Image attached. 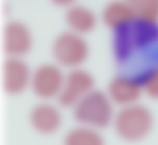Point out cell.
I'll use <instances>...</instances> for the list:
<instances>
[{
    "label": "cell",
    "mask_w": 158,
    "mask_h": 145,
    "mask_svg": "<svg viewBox=\"0 0 158 145\" xmlns=\"http://www.w3.org/2000/svg\"><path fill=\"white\" fill-rule=\"evenodd\" d=\"M113 127L116 134L128 142H137L148 136L154 125L149 108L139 103L122 107L114 115Z\"/></svg>",
    "instance_id": "1"
},
{
    "label": "cell",
    "mask_w": 158,
    "mask_h": 145,
    "mask_svg": "<svg viewBox=\"0 0 158 145\" xmlns=\"http://www.w3.org/2000/svg\"><path fill=\"white\" fill-rule=\"evenodd\" d=\"M113 105L106 93L93 89L73 107V119L81 126L104 129L113 123Z\"/></svg>",
    "instance_id": "2"
},
{
    "label": "cell",
    "mask_w": 158,
    "mask_h": 145,
    "mask_svg": "<svg viewBox=\"0 0 158 145\" xmlns=\"http://www.w3.org/2000/svg\"><path fill=\"white\" fill-rule=\"evenodd\" d=\"M51 53L59 66L73 69L79 68L86 60L89 49L81 35L69 31L60 34L55 39Z\"/></svg>",
    "instance_id": "3"
},
{
    "label": "cell",
    "mask_w": 158,
    "mask_h": 145,
    "mask_svg": "<svg viewBox=\"0 0 158 145\" xmlns=\"http://www.w3.org/2000/svg\"><path fill=\"white\" fill-rule=\"evenodd\" d=\"M92 75L84 69H71L65 76L57 102L63 108H73L83 97L94 89Z\"/></svg>",
    "instance_id": "4"
},
{
    "label": "cell",
    "mask_w": 158,
    "mask_h": 145,
    "mask_svg": "<svg viewBox=\"0 0 158 145\" xmlns=\"http://www.w3.org/2000/svg\"><path fill=\"white\" fill-rule=\"evenodd\" d=\"M65 76L58 66L45 64L39 66L31 74L30 84L34 95L43 100L57 98Z\"/></svg>",
    "instance_id": "5"
},
{
    "label": "cell",
    "mask_w": 158,
    "mask_h": 145,
    "mask_svg": "<svg viewBox=\"0 0 158 145\" xmlns=\"http://www.w3.org/2000/svg\"><path fill=\"white\" fill-rule=\"evenodd\" d=\"M106 93L113 104L122 108L139 103L144 92L139 77L119 75L110 81Z\"/></svg>",
    "instance_id": "6"
},
{
    "label": "cell",
    "mask_w": 158,
    "mask_h": 145,
    "mask_svg": "<svg viewBox=\"0 0 158 145\" xmlns=\"http://www.w3.org/2000/svg\"><path fill=\"white\" fill-rule=\"evenodd\" d=\"M3 50L10 58H20L27 54L32 45L31 32L23 23L12 21L5 26Z\"/></svg>",
    "instance_id": "7"
},
{
    "label": "cell",
    "mask_w": 158,
    "mask_h": 145,
    "mask_svg": "<svg viewBox=\"0 0 158 145\" xmlns=\"http://www.w3.org/2000/svg\"><path fill=\"white\" fill-rule=\"evenodd\" d=\"M31 73L28 65L20 58H10L3 63L2 86L10 95L23 93L30 84Z\"/></svg>",
    "instance_id": "8"
},
{
    "label": "cell",
    "mask_w": 158,
    "mask_h": 145,
    "mask_svg": "<svg viewBox=\"0 0 158 145\" xmlns=\"http://www.w3.org/2000/svg\"><path fill=\"white\" fill-rule=\"evenodd\" d=\"M128 34L133 57L158 45V23L136 20L128 26Z\"/></svg>",
    "instance_id": "9"
},
{
    "label": "cell",
    "mask_w": 158,
    "mask_h": 145,
    "mask_svg": "<svg viewBox=\"0 0 158 145\" xmlns=\"http://www.w3.org/2000/svg\"><path fill=\"white\" fill-rule=\"evenodd\" d=\"M31 126L43 134H51L56 132L62 124L59 110L48 103H40L32 109L29 117Z\"/></svg>",
    "instance_id": "10"
},
{
    "label": "cell",
    "mask_w": 158,
    "mask_h": 145,
    "mask_svg": "<svg viewBox=\"0 0 158 145\" xmlns=\"http://www.w3.org/2000/svg\"><path fill=\"white\" fill-rule=\"evenodd\" d=\"M102 20L105 25L115 31L133 23L137 19L131 1H114L108 3L103 9Z\"/></svg>",
    "instance_id": "11"
},
{
    "label": "cell",
    "mask_w": 158,
    "mask_h": 145,
    "mask_svg": "<svg viewBox=\"0 0 158 145\" xmlns=\"http://www.w3.org/2000/svg\"><path fill=\"white\" fill-rule=\"evenodd\" d=\"M65 21L70 32L81 36L93 30L97 22L96 16L91 10L73 5L66 12Z\"/></svg>",
    "instance_id": "12"
},
{
    "label": "cell",
    "mask_w": 158,
    "mask_h": 145,
    "mask_svg": "<svg viewBox=\"0 0 158 145\" xmlns=\"http://www.w3.org/2000/svg\"><path fill=\"white\" fill-rule=\"evenodd\" d=\"M64 145H105L99 130L84 126L69 131L64 139Z\"/></svg>",
    "instance_id": "13"
},
{
    "label": "cell",
    "mask_w": 158,
    "mask_h": 145,
    "mask_svg": "<svg viewBox=\"0 0 158 145\" xmlns=\"http://www.w3.org/2000/svg\"><path fill=\"white\" fill-rule=\"evenodd\" d=\"M137 20L145 23H158V0L131 1Z\"/></svg>",
    "instance_id": "14"
},
{
    "label": "cell",
    "mask_w": 158,
    "mask_h": 145,
    "mask_svg": "<svg viewBox=\"0 0 158 145\" xmlns=\"http://www.w3.org/2000/svg\"><path fill=\"white\" fill-rule=\"evenodd\" d=\"M139 78L144 94L152 100H158V64L149 69Z\"/></svg>",
    "instance_id": "15"
},
{
    "label": "cell",
    "mask_w": 158,
    "mask_h": 145,
    "mask_svg": "<svg viewBox=\"0 0 158 145\" xmlns=\"http://www.w3.org/2000/svg\"><path fill=\"white\" fill-rule=\"evenodd\" d=\"M55 5L57 6H62V7H67L69 6L70 7L73 5V1H54Z\"/></svg>",
    "instance_id": "16"
}]
</instances>
